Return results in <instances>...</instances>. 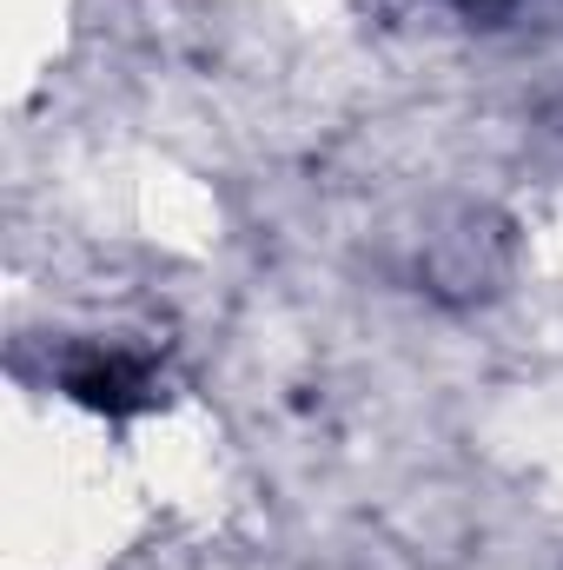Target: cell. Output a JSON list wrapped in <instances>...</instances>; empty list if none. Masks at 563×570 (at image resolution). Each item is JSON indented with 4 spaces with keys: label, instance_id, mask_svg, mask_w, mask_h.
<instances>
[{
    "label": "cell",
    "instance_id": "cell-1",
    "mask_svg": "<svg viewBox=\"0 0 563 570\" xmlns=\"http://www.w3.org/2000/svg\"><path fill=\"white\" fill-rule=\"evenodd\" d=\"M60 385H67V399H80L87 412H113V419L152 405V372H146L134 352H87V358H73V365L60 372Z\"/></svg>",
    "mask_w": 563,
    "mask_h": 570
},
{
    "label": "cell",
    "instance_id": "cell-2",
    "mask_svg": "<svg viewBox=\"0 0 563 570\" xmlns=\"http://www.w3.org/2000/svg\"><path fill=\"white\" fill-rule=\"evenodd\" d=\"M464 13H504V7H517V0H457Z\"/></svg>",
    "mask_w": 563,
    "mask_h": 570
}]
</instances>
